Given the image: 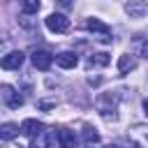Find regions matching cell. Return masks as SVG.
<instances>
[{"mask_svg":"<svg viewBox=\"0 0 148 148\" xmlns=\"http://www.w3.org/2000/svg\"><path fill=\"white\" fill-rule=\"evenodd\" d=\"M134 67H136V62H134V58H132L130 53H125V56L118 58V72H120V74H130Z\"/></svg>","mask_w":148,"mask_h":148,"instance_id":"7c38bea8","label":"cell"},{"mask_svg":"<svg viewBox=\"0 0 148 148\" xmlns=\"http://www.w3.org/2000/svg\"><path fill=\"white\" fill-rule=\"evenodd\" d=\"M23 53L21 51H9L2 60H0V65H2V69H18L21 65H23Z\"/></svg>","mask_w":148,"mask_h":148,"instance_id":"ba28073f","label":"cell"},{"mask_svg":"<svg viewBox=\"0 0 148 148\" xmlns=\"http://www.w3.org/2000/svg\"><path fill=\"white\" fill-rule=\"evenodd\" d=\"M18 130H21L18 125H14V123H5V125L0 127V139H2V141H12V139L18 134Z\"/></svg>","mask_w":148,"mask_h":148,"instance_id":"4fadbf2b","label":"cell"},{"mask_svg":"<svg viewBox=\"0 0 148 148\" xmlns=\"http://www.w3.org/2000/svg\"><path fill=\"white\" fill-rule=\"evenodd\" d=\"M130 136L136 148H148V125H134L130 130Z\"/></svg>","mask_w":148,"mask_h":148,"instance_id":"8992f818","label":"cell"},{"mask_svg":"<svg viewBox=\"0 0 148 148\" xmlns=\"http://www.w3.org/2000/svg\"><path fill=\"white\" fill-rule=\"evenodd\" d=\"M53 130H44V132H39L35 139H32V143H30V148H51V139H53Z\"/></svg>","mask_w":148,"mask_h":148,"instance_id":"8fae6325","label":"cell"},{"mask_svg":"<svg viewBox=\"0 0 148 148\" xmlns=\"http://www.w3.org/2000/svg\"><path fill=\"white\" fill-rule=\"evenodd\" d=\"M106 148H123V146H118V143H109Z\"/></svg>","mask_w":148,"mask_h":148,"instance_id":"ffe728a7","label":"cell"},{"mask_svg":"<svg viewBox=\"0 0 148 148\" xmlns=\"http://www.w3.org/2000/svg\"><path fill=\"white\" fill-rule=\"evenodd\" d=\"M83 148H99L97 143H88V146H83Z\"/></svg>","mask_w":148,"mask_h":148,"instance_id":"44dd1931","label":"cell"},{"mask_svg":"<svg viewBox=\"0 0 148 148\" xmlns=\"http://www.w3.org/2000/svg\"><path fill=\"white\" fill-rule=\"evenodd\" d=\"M30 60H32L35 69H39V72H46V69L53 65V56H51L49 51H44V49H35V51L30 53Z\"/></svg>","mask_w":148,"mask_h":148,"instance_id":"277c9868","label":"cell"},{"mask_svg":"<svg viewBox=\"0 0 148 148\" xmlns=\"http://www.w3.org/2000/svg\"><path fill=\"white\" fill-rule=\"evenodd\" d=\"M76 62H79V58H76L74 51H62V53L56 56V65L62 67V69H72V67H76Z\"/></svg>","mask_w":148,"mask_h":148,"instance_id":"30bf717a","label":"cell"},{"mask_svg":"<svg viewBox=\"0 0 148 148\" xmlns=\"http://www.w3.org/2000/svg\"><path fill=\"white\" fill-rule=\"evenodd\" d=\"M97 111L106 118V120H113L116 118V97L111 92H104L97 97Z\"/></svg>","mask_w":148,"mask_h":148,"instance_id":"7a4b0ae2","label":"cell"},{"mask_svg":"<svg viewBox=\"0 0 148 148\" xmlns=\"http://www.w3.org/2000/svg\"><path fill=\"white\" fill-rule=\"evenodd\" d=\"M109 62H111V56H109V53H104V51L92 53V56H90V60H88V65H99V67H104V65H109Z\"/></svg>","mask_w":148,"mask_h":148,"instance_id":"9a60e30c","label":"cell"},{"mask_svg":"<svg viewBox=\"0 0 148 148\" xmlns=\"http://www.w3.org/2000/svg\"><path fill=\"white\" fill-rule=\"evenodd\" d=\"M44 23H46V28H49L51 32H67V30H69V18H67L65 14H58V12H56V14H49Z\"/></svg>","mask_w":148,"mask_h":148,"instance_id":"3957f363","label":"cell"},{"mask_svg":"<svg viewBox=\"0 0 148 148\" xmlns=\"http://www.w3.org/2000/svg\"><path fill=\"white\" fill-rule=\"evenodd\" d=\"M39 7H42V5H39L37 0H28V2H23V5H21V12H23V14H37V12H39Z\"/></svg>","mask_w":148,"mask_h":148,"instance_id":"e0dca14e","label":"cell"},{"mask_svg":"<svg viewBox=\"0 0 148 148\" xmlns=\"http://www.w3.org/2000/svg\"><path fill=\"white\" fill-rule=\"evenodd\" d=\"M125 9H127L130 16H136V18H139L143 12H148V2H143V0H141V2H127Z\"/></svg>","mask_w":148,"mask_h":148,"instance_id":"5bb4252c","label":"cell"},{"mask_svg":"<svg viewBox=\"0 0 148 148\" xmlns=\"http://www.w3.org/2000/svg\"><path fill=\"white\" fill-rule=\"evenodd\" d=\"M97 139H99V134L95 132V127L86 125V127H83V141H86V146H88V143H97Z\"/></svg>","mask_w":148,"mask_h":148,"instance_id":"2e32d148","label":"cell"},{"mask_svg":"<svg viewBox=\"0 0 148 148\" xmlns=\"http://www.w3.org/2000/svg\"><path fill=\"white\" fill-rule=\"evenodd\" d=\"M56 136H58V141H60V148H76V143H79L74 130H67V127H60V130L56 132Z\"/></svg>","mask_w":148,"mask_h":148,"instance_id":"52a82bcc","label":"cell"},{"mask_svg":"<svg viewBox=\"0 0 148 148\" xmlns=\"http://www.w3.org/2000/svg\"><path fill=\"white\" fill-rule=\"evenodd\" d=\"M0 92H2V102H5L9 109H18V106L23 104V97H21L12 86H7V83H5V86L0 88Z\"/></svg>","mask_w":148,"mask_h":148,"instance_id":"5b68a950","label":"cell"},{"mask_svg":"<svg viewBox=\"0 0 148 148\" xmlns=\"http://www.w3.org/2000/svg\"><path fill=\"white\" fill-rule=\"evenodd\" d=\"M143 113L148 116V99H143Z\"/></svg>","mask_w":148,"mask_h":148,"instance_id":"d6986e66","label":"cell"},{"mask_svg":"<svg viewBox=\"0 0 148 148\" xmlns=\"http://www.w3.org/2000/svg\"><path fill=\"white\" fill-rule=\"evenodd\" d=\"M46 127L39 123V120H35V118H28V120H23L21 123V134H25V136H30V139H35L39 132H44Z\"/></svg>","mask_w":148,"mask_h":148,"instance_id":"9c48e42d","label":"cell"},{"mask_svg":"<svg viewBox=\"0 0 148 148\" xmlns=\"http://www.w3.org/2000/svg\"><path fill=\"white\" fill-rule=\"evenodd\" d=\"M86 28L92 32V37H97L99 42H104V44H111V28L104 23V21H99V18H88L86 21Z\"/></svg>","mask_w":148,"mask_h":148,"instance_id":"6da1fadb","label":"cell"},{"mask_svg":"<svg viewBox=\"0 0 148 148\" xmlns=\"http://www.w3.org/2000/svg\"><path fill=\"white\" fill-rule=\"evenodd\" d=\"M141 56H143V58H148V42H143V44H141Z\"/></svg>","mask_w":148,"mask_h":148,"instance_id":"ac0fdd59","label":"cell"}]
</instances>
